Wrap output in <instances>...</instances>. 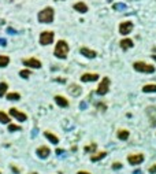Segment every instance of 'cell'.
<instances>
[{
	"label": "cell",
	"instance_id": "6da1fadb",
	"mask_svg": "<svg viewBox=\"0 0 156 174\" xmlns=\"http://www.w3.org/2000/svg\"><path fill=\"white\" fill-rule=\"evenodd\" d=\"M55 56L59 59H66L67 58V53H68V44L66 41H60L56 42V47H55Z\"/></svg>",
	"mask_w": 156,
	"mask_h": 174
},
{
	"label": "cell",
	"instance_id": "7a4b0ae2",
	"mask_svg": "<svg viewBox=\"0 0 156 174\" xmlns=\"http://www.w3.org/2000/svg\"><path fill=\"white\" fill-rule=\"evenodd\" d=\"M53 16H55V12H53V8L51 7H47L42 11L38 12V21L41 23H51L53 21Z\"/></svg>",
	"mask_w": 156,
	"mask_h": 174
},
{
	"label": "cell",
	"instance_id": "3957f363",
	"mask_svg": "<svg viewBox=\"0 0 156 174\" xmlns=\"http://www.w3.org/2000/svg\"><path fill=\"white\" fill-rule=\"evenodd\" d=\"M133 67H134L135 71H140V73H146V74L155 73V66L149 63H145V62H134Z\"/></svg>",
	"mask_w": 156,
	"mask_h": 174
},
{
	"label": "cell",
	"instance_id": "277c9868",
	"mask_svg": "<svg viewBox=\"0 0 156 174\" xmlns=\"http://www.w3.org/2000/svg\"><path fill=\"white\" fill-rule=\"evenodd\" d=\"M109 84H111V81H109L108 77H104L103 79H101V82L99 84V86H97V90H96V93L100 96H104L108 93V89H109Z\"/></svg>",
	"mask_w": 156,
	"mask_h": 174
},
{
	"label": "cell",
	"instance_id": "5b68a950",
	"mask_svg": "<svg viewBox=\"0 0 156 174\" xmlns=\"http://www.w3.org/2000/svg\"><path fill=\"white\" fill-rule=\"evenodd\" d=\"M53 37H55L53 32H49V30L42 32L41 34H40V44H41V45H49V44H52V41H53Z\"/></svg>",
	"mask_w": 156,
	"mask_h": 174
},
{
	"label": "cell",
	"instance_id": "8992f818",
	"mask_svg": "<svg viewBox=\"0 0 156 174\" xmlns=\"http://www.w3.org/2000/svg\"><path fill=\"white\" fill-rule=\"evenodd\" d=\"M131 30H133V22L125 21V22H122V23L119 25V33H120V34H123V36L129 34Z\"/></svg>",
	"mask_w": 156,
	"mask_h": 174
},
{
	"label": "cell",
	"instance_id": "52a82bcc",
	"mask_svg": "<svg viewBox=\"0 0 156 174\" xmlns=\"http://www.w3.org/2000/svg\"><path fill=\"white\" fill-rule=\"evenodd\" d=\"M127 162L130 164H140L144 162V155L142 153H131L127 156Z\"/></svg>",
	"mask_w": 156,
	"mask_h": 174
},
{
	"label": "cell",
	"instance_id": "ba28073f",
	"mask_svg": "<svg viewBox=\"0 0 156 174\" xmlns=\"http://www.w3.org/2000/svg\"><path fill=\"white\" fill-rule=\"evenodd\" d=\"M23 64L27 66V67H31V69H40L41 67V62L38 59L30 58V59H25L23 60Z\"/></svg>",
	"mask_w": 156,
	"mask_h": 174
},
{
	"label": "cell",
	"instance_id": "9c48e42d",
	"mask_svg": "<svg viewBox=\"0 0 156 174\" xmlns=\"http://www.w3.org/2000/svg\"><path fill=\"white\" fill-rule=\"evenodd\" d=\"M10 115H12L14 118H16L18 121H21V122L27 119V115L23 114V112H21L19 110H16V108H10Z\"/></svg>",
	"mask_w": 156,
	"mask_h": 174
},
{
	"label": "cell",
	"instance_id": "30bf717a",
	"mask_svg": "<svg viewBox=\"0 0 156 174\" xmlns=\"http://www.w3.org/2000/svg\"><path fill=\"white\" fill-rule=\"evenodd\" d=\"M37 155H38V158L41 159H47L48 156H49V153H51V149L48 147H45V145H41V147L37 148Z\"/></svg>",
	"mask_w": 156,
	"mask_h": 174
},
{
	"label": "cell",
	"instance_id": "8fae6325",
	"mask_svg": "<svg viewBox=\"0 0 156 174\" xmlns=\"http://www.w3.org/2000/svg\"><path fill=\"white\" fill-rule=\"evenodd\" d=\"M97 79H99V74H94V73H85L81 75V81H82V82L97 81Z\"/></svg>",
	"mask_w": 156,
	"mask_h": 174
},
{
	"label": "cell",
	"instance_id": "7c38bea8",
	"mask_svg": "<svg viewBox=\"0 0 156 174\" xmlns=\"http://www.w3.org/2000/svg\"><path fill=\"white\" fill-rule=\"evenodd\" d=\"M81 55H83V56H86V58L89 59H93L96 58V55H97V52L96 51H92V49H89V48H81Z\"/></svg>",
	"mask_w": 156,
	"mask_h": 174
},
{
	"label": "cell",
	"instance_id": "4fadbf2b",
	"mask_svg": "<svg viewBox=\"0 0 156 174\" xmlns=\"http://www.w3.org/2000/svg\"><path fill=\"white\" fill-rule=\"evenodd\" d=\"M74 10L81 12V14H85V12L88 11V5L85 4V3H82V1H78V3L74 4Z\"/></svg>",
	"mask_w": 156,
	"mask_h": 174
},
{
	"label": "cell",
	"instance_id": "5bb4252c",
	"mask_svg": "<svg viewBox=\"0 0 156 174\" xmlns=\"http://www.w3.org/2000/svg\"><path fill=\"white\" fill-rule=\"evenodd\" d=\"M68 92L73 96H79L82 90H81V86H78V85H75V84H71L68 86Z\"/></svg>",
	"mask_w": 156,
	"mask_h": 174
},
{
	"label": "cell",
	"instance_id": "9a60e30c",
	"mask_svg": "<svg viewBox=\"0 0 156 174\" xmlns=\"http://www.w3.org/2000/svg\"><path fill=\"white\" fill-rule=\"evenodd\" d=\"M119 45L123 51H126V49H129V48L133 47V41H131L130 38H123V40L119 42Z\"/></svg>",
	"mask_w": 156,
	"mask_h": 174
},
{
	"label": "cell",
	"instance_id": "2e32d148",
	"mask_svg": "<svg viewBox=\"0 0 156 174\" xmlns=\"http://www.w3.org/2000/svg\"><path fill=\"white\" fill-rule=\"evenodd\" d=\"M55 101H56V104H57V105H60V107H68V101H67V99H64L63 96L56 95V96H55Z\"/></svg>",
	"mask_w": 156,
	"mask_h": 174
},
{
	"label": "cell",
	"instance_id": "e0dca14e",
	"mask_svg": "<svg viewBox=\"0 0 156 174\" xmlns=\"http://www.w3.org/2000/svg\"><path fill=\"white\" fill-rule=\"evenodd\" d=\"M116 136H118V138H119V140H127V138H129V136H130V132H127L126 129H120V130H118Z\"/></svg>",
	"mask_w": 156,
	"mask_h": 174
},
{
	"label": "cell",
	"instance_id": "ac0fdd59",
	"mask_svg": "<svg viewBox=\"0 0 156 174\" xmlns=\"http://www.w3.org/2000/svg\"><path fill=\"white\" fill-rule=\"evenodd\" d=\"M44 136H45L52 144H57V142H59V138H57L55 134H52L51 132H44Z\"/></svg>",
	"mask_w": 156,
	"mask_h": 174
},
{
	"label": "cell",
	"instance_id": "d6986e66",
	"mask_svg": "<svg viewBox=\"0 0 156 174\" xmlns=\"http://www.w3.org/2000/svg\"><path fill=\"white\" fill-rule=\"evenodd\" d=\"M105 156H107V152H105V151H101V152L96 153V155H92V156H90V160H92V162H97V160L105 158Z\"/></svg>",
	"mask_w": 156,
	"mask_h": 174
},
{
	"label": "cell",
	"instance_id": "ffe728a7",
	"mask_svg": "<svg viewBox=\"0 0 156 174\" xmlns=\"http://www.w3.org/2000/svg\"><path fill=\"white\" fill-rule=\"evenodd\" d=\"M142 92H145V93H148V92H156V84H146L142 86Z\"/></svg>",
	"mask_w": 156,
	"mask_h": 174
},
{
	"label": "cell",
	"instance_id": "44dd1931",
	"mask_svg": "<svg viewBox=\"0 0 156 174\" xmlns=\"http://www.w3.org/2000/svg\"><path fill=\"white\" fill-rule=\"evenodd\" d=\"M10 63V58L5 55H0V67H5Z\"/></svg>",
	"mask_w": 156,
	"mask_h": 174
},
{
	"label": "cell",
	"instance_id": "7402d4cb",
	"mask_svg": "<svg viewBox=\"0 0 156 174\" xmlns=\"http://www.w3.org/2000/svg\"><path fill=\"white\" fill-rule=\"evenodd\" d=\"M7 99H8V100H19V99H21V95H19V93H15V92H12V93H8V95H7Z\"/></svg>",
	"mask_w": 156,
	"mask_h": 174
},
{
	"label": "cell",
	"instance_id": "603a6c76",
	"mask_svg": "<svg viewBox=\"0 0 156 174\" xmlns=\"http://www.w3.org/2000/svg\"><path fill=\"white\" fill-rule=\"evenodd\" d=\"M7 88H8V85L5 84V82H0V97H3V96L5 95Z\"/></svg>",
	"mask_w": 156,
	"mask_h": 174
},
{
	"label": "cell",
	"instance_id": "cb8c5ba5",
	"mask_svg": "<svg viewBox=\"0 0 156 174\" xmlns=\"http://www.w3.org/2000/svg\"><path fill=\"white\" fill-rule=\"evenodd\" d=\"M112 8H114L115 11H123V10H126V4H123V3H115V4L112 5Z\"/></svg>",
	"mask_w": 156,
	"mask_h": 174
},
{
	"label": "cell",
	"instance_id": "d4e9b609",
	"mask_svg": "<svg viewBox=\"0 0 156 174\" xmlns=\"http://www.w3.org/2000/svg\"><path fill=\"white\" fill-rule=\"evenodd\" d=\"M0 122H1V123H8V122H10V118H8V115H7V114H4L3 111H0Z\"/></svg>",
	"mask_w": 156,
	"mask_h": 174
},
{
	"label": "cell",
	"instance_id": "484cf974",
	"mask_svg": "<svg viewBox=\"0 0 156 174\" xmlns=\"http://www.w3.org/2000/svg\"><path fill=\"white\" fill-rule=\"evenodd\" d=\"M96 148H97V145L94 144V142H92L90 145H88V147H85V152H93L96 151Z\"/></svg>",
	"mask_w": 156,
	"mask_h": 174
},
{
	"label": "cell",
	"instance_id": "4316f807",
	"mask_svg": "<svg viewBox=\"0 0 156 174\" xmlns=\"http://www.w3.org/2000/svg\"><path fill=\"white\" fill-rule=\"evenodd\" d=\"M30 70H21V71H19V75H21L22 78H29V77H30Z\"/></svg>",
	"mask_w": 156,
	"mask_h": 174
},
{
	"label": "cell",
	"instance_id": "83f0119b",
	"mask_svg": "<svg viewBox=\"0 0 156 174\" xmlns=\"http://www.w3.org/2000/svg\"><path fill=\"white\" fill-rule=\"evenodd\" d=\"M15 130H21V126L10 123V125H8V132H15Z\"/></svg>",
	"mask_w": 156,
	"mask_h": 174
},
{
	"label": "cell",
	"instance_id": "f1b7e54d",
	"mask_svg": "<svg viewBox=\"0 0 156 174\" xmlns=\"http://www.w3.org/2000/svg\"><path fill=\"white\" fill-rule=\"evenodd\" d=\"M112 169L114 170L122 169V163H120V162H114V163H112Z\"/></svg>",
	"mask_w": 156,
	"mask_h": 174
},
{
	"label": "cell",
	"instance_id": "f546056e",
	"mask_svg": "<svg viewBox=\"0 0 156 174\" xmlns=\"http://www.w3.org/2000/svg\"><path fill=\"white\" fill-rule=\"evenodd\" d=\"M148 171H149L151 174H156V163H155V164H152L151 167L148 169Z\"/></svg>",
	"mask_w": 156,
	"mask_h": 174
},
{
	"label": "cell",
	"instance_id": "4dcf8cb0",
	"mask_svg": "<svg viewBox=\"0 0 156 174\" xmlns=\"http://www.w3.org/2000/svg\"><path fill=\"white\" fill-rule=\"evenodd\" d=\"M7 32L10 33V34H16V33H18L15 29H12V27H8V29H7Z\"/></svg>",
	"mask_w": 156,
	"mask_h": 174
},
{
	"label": "cell",
	"instance_id": "1f68e13d",
	"mask_svg": "<svg viewBox=\"0 0 156 174\" xmlns=\"http://www.w3.org/2000/svg\"><path fill=\"white\" fill-rule=\"evenodd\" d=\"M0 45H1V47H5V45H7V40H5V38H0Z\"/></svg>",
	"mask_w": 156,
	"mask_h": 174
},
{
	"label": "cell",
	"instance_id": "d6a6232c",
	"mask_svg": "<svg viewBox=\"0 0 156 174\" xmlns=\"http://www.w3.org/2000/svg\"><path fill=\"white\" fill-rule=\"evenodd\" d=\"M56 153H57V155H63L64 151H63V149H56Z\"/></svg>",
	"mask_w": 156,
	"mask_h": 174
},
{
	"label": "cell",
	"instance_id": "836d02e7",
	"mask_svg": "<svg viewBox=\"0 0 156 174\" xmlns=\"http://www.w3.org/2000/svg\"><path fill=\"white\" fill-rule=\"evenodd\" d=\"M97 107H99V108H101V110H105V108H107V107H105V105H104V104H97Z\"/></svg>",
	"mask_w": 156,
	"mask_h": 174
},
{
	"label": "cell",
	"instance_id": "e575fe53",
	"mask_svg": "<svg viewBox=\"0 0 156 174\" xmlns=\"http://www.w3.org/2000/svg\"><path fill=\"white\" fill-rule=\"evenodd\" d=\"M85 107H86V103H85V101H82V103H81V108H85Z\"/></svg>",
	"mask_w": 156,
	"mask_h": 174
},
{
	"label": "cell",
	"instance_id": "d590c367",
	"mask_svg": "<svg viewBox=\"0 0 156 174\" xmlns=\"http://www.w3.org/2000/svg\"><path fill=\"white\" fill-rule=\"evenodd\" d=\"M77 174H90V173H89V171H78Z\"/></svg>",
	"mask_w": 156,
	"mask_h": 174
},
{
	"label": "cell",
	"instance_id": "8d00e7d4",
	"mask_svg": "<svg viewBox=\"0 0 156 174\" xmlns=\"http://www.w3.org/2000/svg\"><path fill=\"white\" fill-rule=\"evenodd\" d=\"M133 174H142V171H141V170H135Z\"/></svg>",
	"mask_w": 156,
	"mask_h": 174
},
{
	"label": "cell",
	"instance_id": "74e56055",
	"mask_svg": "<svg viewBox=\"0 0 156 174\" xmlns=\"http://www.w3.org/2000/svg\"><path fill=\"white\" fill-rule=\"evenodd\" d=\"M152 56H153V58H155V59H156V56H155V55H152Z\"/></svg>",
	"mask_w": 156,
	"mask_h": 174
},
{
	"label": "cell",
	"instance_id": "f35d334b",
	"mask_svg": "<svg viewBox=\"0 0 156 174\" xmlns=\"http://www.w3.org/2000/svg\"><path fill=\"white\" fill-rule=\"evenodd\" d=\"M31 174H37V173H31Z\"/></svg>",
	"mask_w": 156,
	"mask_h": 174
}]
</instances>
